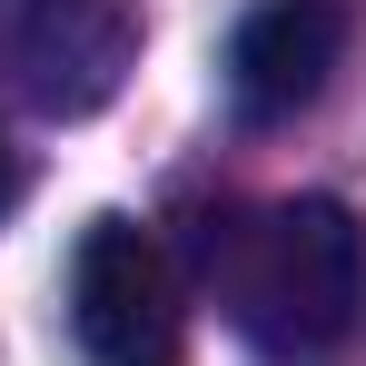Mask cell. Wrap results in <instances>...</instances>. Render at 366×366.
<instances>
[{
    "instance_id": "cell-1",
    "label": "cell",
    "mask_w": 366,
    "mask_h": 366,
    "mask_svg": "<svg viewBox=\"0 0 366 366\" xmlns=\"http://www.w3.org/2000/svg\"><path fill=\"white\" fill-rule=\"evenodd\" d=\"M208 287L238 317V337L277 357L337 347L366 307V228L337 198H267L208 238Z\"/></svg>"
},
{
    "instance_id": "cell-2",
    "label": "cell",
    "mask_w": 366,
    "mask_h": 366,
    "mask_svg": "<svg viewBox=\"0 0 366 366\" xmlns=\"http://www.w3.org/2000/svg\"><path fill=\"white\" fill-rule=\"evenodd\" d=\"M69 337L89 366H179L188 357L179 267L139 218H89V238L69 257Z\"/></svg>"
},
{
    "instance_id": "cell-3",
    "label": "cell",
    "mask_w": 366,
    "mask_h": 366,
    "mask_svg": "<svg viewBox=\"0 0 366 366\" xmlns=\"http://www.w3.org/2000/svg\"><path fill=\"white\" fill-rule=\"evenodd\" d=\"M0 50L40 119H89L119 99L129 60H139V0H20Z\"/></svg>"
},
{
    "instance_id": "cell-4",
    "label": "cell",
    "mask_w": 366,
    "mask_h": 366,
    "mask_svg": "<svg viewBox=\"0 0 366 366\" xmlns=\"http://www.w3.org/2000/svg\"><path fill=\"white\" fill-rule=\"evenodd\" d=\"M337 60H347V0H257L228 40V99L238 119L277 129L327 99Z\"/></svg>"
},
{
    "instance_id": "cell-5",
    "label": "cell",
    "mask_w": 366,
    "mask_h": 366,
    "mask_svg": "<svg viewBox=\"0 0 366 366\" xmlns=\"http://www.w3.org/2000/svg\"><path fill=\"white\" fill-rule=\"evenodd\" d=\"M10 198H20V159L0 149V218H10Z\"/></svg>"
}]
</instances>
